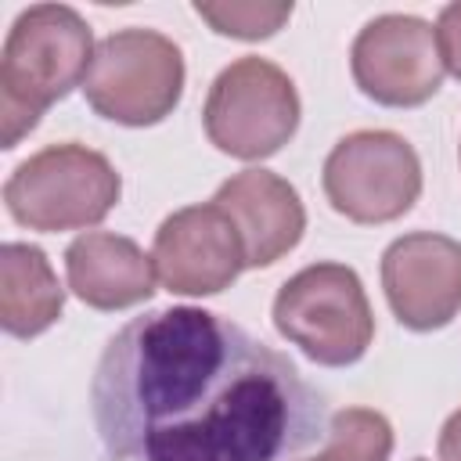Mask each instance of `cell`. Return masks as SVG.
<instances>
[{
	"instance_id": "6da1fadb",
	"label": "cell",
	"mask_w": 461,
	"mask_h": 461,
	"mask_svg": "<svg viewBox=\"0 0 461 461\" xmlns=\"http://www.w3.org/2000/svg\"><path fill=\"white\" fill-rule=\"evenodd\" d=\"M90 407L104 461H285L324 436L299 367L202 306L122 324L97 357Z\"/></svg>"
},
{
	"instance_id": "7a4b0ae2",
	"label": "cell",
	"mask_w": 461,
	"mask_h": 461,
	"mask_svg": "<svg viewBox=\"0 0 461 461\" xmlns=\"http://www.w3.org/2000/svg\"><path fill=\"white\" fill-rule=\"evenodd\" d=\"M94 50L86 18L68 4H32L14 18L0 50V140L7 151L54 101L83 86Z\"/></svg>"
},
{
	"instance_id": "3957f363",
	"label": "cell",
	"mask_w": 461,
	"mask_h": 461,
	"mask_svg": "<svg viewBox=\"0 0 461 461\" xmlns=\"http://www.w3.org/2000/svg\"><path fill=\"white\" fill-rule=\"evenodd\" d=\"M122 194L115 166L86 144H50L14 166L4 202L14 223L43 234L101 223Z\"/></svg>"
},
{
	"instance_id": "277c9868",
	"label": "cell",
	"mask_w": 461,
	"mask_h": 461,
	"mask_svg": "<svg viewBox=\"0 0 461 461\" xmlns=\"http://www.w3.org/2000/svg\"><path fill=\"white\" fill-rule=\"evenodd\" d=\"M281 339L321 367L357 364L375 339V313L353 267L313 263L292 274L270 306Z\"/></svg>"
},
{
	"instance_id": "5b68a950",
	"label": "cell",
	"mask_w": 461,
	"mask_h": 461,
	"mask_svg": "<svg viewBox=\"0 0 461 461\" xmlns=\"http://www.w3.org/2000/svg\"><path fill=\"white\" fill-rule=\"evenodd\" d=\"M184 94V54L155 29H119L94 50L83 79L86 104L119 126L162 122Z\"/></svg>"
},
{
	"instance_id": "8992f818",
	"label": "cell",
	"mask_w": 461,
	"mask_h": 461,
	"mask_svg": "<svg viewBox=\"0 0 461 461\" xmlns=\"http://www.w3.org/2000/svg\"><path fill=\"white\" fill-rule=\"evenodd\" d=\"M299 112L292 76L267 58L245 54L212 79L202 126L223 155L256 162L277 155L295 137Z\"/></svg>"
},
{
	"instance_id": "52a82bcc",
	"label": "cell",
	"mask_w": 461,
	"mask_h": 461,
	"mask_svg": "<svg viewBox=\"0 0 461 461\" xmlns=\"http://www.w3.org/2000/svg\"><path fill=\"white\" fill-rule=\"evenodd\" d=\"M324 198L353 223H389L421 194V158L393 130L346 133L324 158Z\"/></svg>"
},
{
	"instance_id": "ba28073f",
	"label": "cell",
	"mask_w": 461,
	"mask_h": 461,
	"mask_svg": "<svg viewBox=\"0 0 461 461\" xmlns=\"http://www.w3.org/2000/svg\"><path fill=\"white\" fill-rule=\"evenodd\" d=\"M353 83L385 108H414L436 97L447 65L436 25L418 14H378L364 22L349 47Z\"/></svg>"
},
{
	"instance_id": "9c48e42d",
	"label": "cell",
	"mask_w": 461,
	"mask_h": 461,
	"mask_svg": "<svg viewBox=\"0 0 461 461\" xmlns=\"http://www.w3.org/2000/svg\"><path fill=\"white\" fill-rule=\"evenodd\" d=\"M155 277L173 295H216L245 270L234 220L216 205H187L166 216L151 241Z\"/></svg>"
},
{
	"instance_id": "30bf717a",
	"label": "cell",
	"mask_w": 461,
	"mask_h": 461,
	"mask_svg": "<svg viewBox=\"0 0 461 461\" xmlns=\"http://www.w3.org/2000/svg\"><path fill=\"white\" fill-rule=\"evenodd\" d=\"M382 288L403 328H447L461 310V241L436 230L396 238L382 252Z\"/></svg>"
},
{
	"instance_id": "8fae6325",
	"label": "cell",
	"mask_w": 461,
	"mask_h": 461,
	"mask_svg": "<svg viewBox=\"0 0 461 461\" xmlns=\"http://www.w3.org/2000/svg\"><path fill=\"white\" fill-rule=\"evenodd\" d=\"M238 227L245 245V267H270L288 256L303 230L306 209L299 191L270 169H241L220 184L212 198Z\"/></svg>"
},
{
	"instance_id": "7c38bea8",
	"label": "cell",
	"mask_w": 461,
	"mask_h": 461,
	"mask_svg": "<svg viewBox=\"0 0 461 461\" xmlns=\"http://www.w3.org/2000/svg\"><path fill=\"white\" fill-rule=\"evenodd\" d=\"M65 274L76 299L94 310H126L155 295V263L126 234L86 230L65 249Z\"/></svg>"
},
{
	"instance_id": "4fadbf2b",
	"label": "cell",
	"mask_w": 461,
	"mask_h": 461,
	"mask_svg": "<svg viewBox=\"0 0 461 461\" xmlns=\"http://www.w3.org/2000/svg\"><path fill=\"white\" fill-rule=\"evenodd\" d=\"M65 310V288L43 249L4 241L0 249V324L14 339L47 331Z\"/></svg>"
},
{
	"instance_id": "5bb4252c",
	"label": "cell",
	"mask_w": 461,
	"mask_h": 461,
	"mask_svg": "<svg viewBox=\"0 0 461 461\" xmlns=\"http://www.w3.org/2000/svg\"><path fill=\"white\" fill-rule=\"evenodd\" d=\"M393 425L371 407H346L328 421V447L310 461H389Z\"/></svg>"
},
{
	"instance_id": "9a60e30c",
	"label": "cell",
	"mask_w": 461,
	"mask_h": 461,
	"mask_svg": "<svg viewBox=\"0 0 461 461\" xmlns=\"http://www.w3.org/2000/svg\"><path fill=\"white\" fill-rule=\"evenodd\" d=\"M194 14L209 22L212 32L234 40H267L292 18V4H256V0H198Z\"/></svg>"
},
{
	"instance_id": "2e32d148",
	"label": "cell",
	"mask_w": 461,
	"mask_h": 461,
	"mask_svg": "<svg viewBox=\"0 0 461 461\" xmlns=\"http://www.w3.org/2000/svg\"><path fill=\"white\" fill-rule=\"evenodd\" d=\"M436 40H439V54L450 76L461 79V0L447 4L436 18Z\"/></svg>"
},
{
	"instance_id": "e0dca14e",
	"label": "cell",
	"mask_w": 461,
	"mask_h": 461,
	"mask_svg": "<svg viewBox=\"0 0 461 461\" xmlns=\"http://www.w3.org/2000/svg\"><path fill=\"white\" fill-rule=\"evenodd\" d=\"M439 461H461V407L439 429Z\"/></svg>"
},
{
	"instance_id": "ac0fdd59",
	"label": "cell",
	"mask_w": 461,
	"mask_h": 461,
	"mask_svg": "<svg viewBox=\"0 0 461 461\" xmlns=\"http://www.w3.org/2000/svg\"><path fill=\"white\" fill-rule=\"evenodd\" d=\"M414 461H429V457H414Z\"/></svg>"
}]
</instances>
